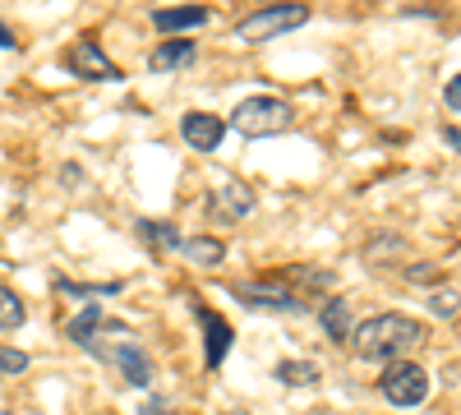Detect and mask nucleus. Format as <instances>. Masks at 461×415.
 Instances as JSON below:
<instances>
[{
    "instance_id": "18",
    "label": "nucleus",
    "mask_w": 461,
    "mask_h": 415,
    "mask_svg": "<svg viewBox=\"0 0 461 415\" xmlns=\"http://www.w3.org/2000/svg\"><path fill=\"white\" fill-rule=\"evenodd\" d=\"M23 319H28V310H23L19 291L0 286V332H19V328H23Z\"/></svg>"
},
{
    "instance_id": "6",
    "label": "nucleus",
    "mask_w": 461,
    "mask_h": 415,
    "mask_svg": "<svg viewBox=\"0 0 461 415\" xmlns=\"http://www.w3.org/2000/svg\"><path fill=\"white\" fill-rule=\"evenodd\" d=\"M65 65L74 69V79H88V84H115L121 79V65H115L93 37H84V42H74L65 51Z\"/></svg>"
},
{
    "instance_id": "26",
    "label": "nucleus",
    "mask_w": 461,
    "mask_h": 415,
    "mask_svg": "<svg viewBox=\"0 0 461 415\" xmlns=\"http://www.w3.org/2000/svg\"><path fill=\"white\" fill-rule=\"evenodd\" d=\"M139 415H167V401H162V397H152V401H148Z\"/></svg>"
},
{
    "instance_id": "9",
    "label": "nucleus",
    "mask_w": 461,
    "mask_h": 415,
    "mask_svg": "<svg viewBox=\"0 0 461 415\" xmlns=\"http://www.w3.org/2000/svg\"><path fill=\"white\" fill-rule=\"evenodd\" d=\"M194 319H199V328H203V365H208V369H221V360L230 356V342H236V332H230V323H226L217 310H208V305H199Z\"/></svg>"
},
{
    "instance_id": "16",
    "label": "nucleus",
    "mask_w": 461,
    "mask_h": 415,
    "mask_svg": "<svg viewBox=\"0 0 461 415\" xmlns=\"http://www.w3.org/2000/svg\"><path fill=\"white\" fill-rule=\"evenodd\" d=\"M277 379L286 388H314L319 383V365L314 360H282L277 365Z\"/></svg>"
},
{
    "instance_id": "4",
    "label": "nucleus",
    "mask_w": 461,
    "mask_h": 415,
    "mask_svg": "<svg viewBox=\"0 0 461 415\" xmlns=\"http://www.w3.org/2000/svg\"><path fill=\"white\" fill-rule=\"evenodd\" d=\"M378 392L388 397L393 406H420L429 397V374L420 369L415 360H402V365H388L378 374Z\"/></svg>"
},
{
    "instance_id": "28",
    "label": "nucleus",
    "mask_w": 461,
    "mask_h": 415,
    "mask_svg": "<svg viewBox=\"0 0 461 415\" xmlns=\"http://www.w3.org/2000/svg\"><path fill=\"white\" fill-rule=\"evenodd\" d=\"M226 415H240V410H226Z\"/></svg>"
},
{
    "instance_id": "11",
    "label": "nucleus",
    "mask_w": 461,
    "mask_h": 415,
    "mask_svg": "<svg viewBox=\"0 0 461 415\" xmlns=\"http://www.w3.org/2000/svg\"><path fill=\"white\" fill-rule=\"evenodd\" d=\"M208 10L203 5H176V10H152V28L158 32H189V28H203Z\"/></svg>"
},
{
    "instance_id": "14",
    "label": "nucleus",
    "mask_w": 461,
    "mask_h": 415,
    "mask_svg": "<svg viewBox=\"0 0 461 415\" xmlns=\"http://www.w3.org/2000/svg\"><path fill=\"white\" fill-rule=\"evenodd\" d=\"M180 254L189 263H199V268H217V263H226V240H217V236H189L180 245Z\"/></svg>"
},
{
    "instance_id": "17",
    "label": "nucleus",
    "mask_w": 461,
    "mask_h": 415,
    "mask_svg": "<svg viewBox=\"0 0 461 415\" xmlns=\"http://www.w3.org/2000/svg\"><path fill=\"white\" fill-rule=\"evenodd\" d=\"M65 295H74V300H88V305H97V300H111V295H121L125 291V282H93V286H84V282H56Z\"/></svg>"
},
{
    "instance_id": "25",
    "label": "nucleus",
    "mask_w": 461,
    "mask_h": 415,
    "mask_svg": "<svg viewBox=\"0 0 461 415\" xmlns=\"http://www.w3.org/2000/svg\"><path fill=\"white\" fill-rule=\"evenodd\" d=\"M60 180H65V185H84V171H79V167H65Z\"/></svg>"
},
{
    "instance_id": "20",
    "label": "nucleus",
    "mask_w": 461,
    "mask_h": 415,
    "mask_svg": "<svg viewBox=\"0 0 461 415\" xmlns=\"http://www.w3.org/2000/svg\"><path fill=\"white\" fill-rule=\"evenodd\" d=\"M28 369V351L19 347H0V374H23Z\"/></svg>"
},
{
    "instance_id": "19",
    "label": "nucleus",
    "mask_w": 461,
    "mask_h": 415,
    "mask_svg": "<svg viewBox=\"0 0 461 415\" xmlns=\"http://www.w3.org/2000/svg\"><path fill=\"white\" fill-rule=\"evenodd\" d=\"M429 310H434L438 319H456V314H461V295H456L452 286H438V291L429 295Z\"/></svg>"
},
{
    "instance_id": "7",
    "label": "nucleus",
    "mask_w": 461,
    "mask_h": 415,
    "mask_svg": "<svg viewBox=\"0 0 461 415\" xmlns=\"http://www.w3.org/2000/svg\"><path fill=\"white\" fill-rule=\"evenodd\" d=\"M97 360L115 365V369H121L125 379L134 383V388H152V360H148V351L134 342V337H121V342H111Z\"/></svg>"
},
{
    "instance_id": "24",
    "label": "nucleus",
    "mask_w": 461,
    "mask_h": 415,
    "mask_svg": "<svg viewBox=\"0 0 461 415\" xmlns=\"http://www.w3.org/2000/svg\"><path fill=\"white\" fill-rule=\"evenodd\" d=\"M14 47H19V42H14V32H10L5 23H0V51H14Z\"/></svg>"
},
{
    "instance_id": "23",
    "label": "nucleus",
    "mask_w": 461,
    "mask_h": 415,
    "mask_svg": "<svg viewBox=\"0 0 461 415\" xmlns=\"http://www.w3.org/2000/svg\"><path fill=\"white\" fill-rule=\"evenodd\" d=\"M443 143H447V148H456V153H461V130H456V125H443Z\"/></svg>"
},
{
    "instance_id": "2",
    "label": "nucleus",
    "mask_w": 461,
    "mask_h": 415,
    "mask_svg": "<svg viewBox=\"0 0 461 415\" xmlns=\"http://www.w3.org/2000/svg\"><path fill=\"white\" fill-rule=\"evenodd\" d=\"M230 125H236L245 139H273V134H286L295 125V111L282 97H245L236 111H230Z\"/></svg>"
},
{
    "instance_id": "12",
    "label": "nucleus",
    "mask_w": 461,
    "mask_h": 415,
    "mask_svg": "<svg viewBox=\"0 0 461 415\" xmlns=\"http://www.w3.org/2000/svg\"><path fill=\"white\" fill-rule=\"evenodd\" d=\"M189 60H194V42H189V37H171V42H162L158 51L148 56V69L152 74H167V69H180Z\"/></svg>"
},
{
    "instance_id": "8",
    "label": "nucleus",
    "mask_w": 461,
    "mask_h": 415,
    "mask_svg": "<svg viewBox=\"0 0 461 415\" xmlns=\"http://www.w3.org/2000/svg\"><path fill=\"white\" fill-rule=\"evenodd\" d=\"M180 139L194 148V153H217L226 139V121L212 116V111H185L180 116Z\"/></svg>"
},
{
    "instance_id": "10",
    "label": "nucleus",
    "mask_w": 461,
    "mask_h": 415,
    "mask_svg": "<svg viewBox=\"0 0 461 415\" xmlns=\"http://www.w3.org/2000/svg\"><path fill=\"white\" fill-rule=\"evenodd\" d=\"M254 190L249 185H240V180H221L217 190L208 194V212L217 217V221H240V217H249L254 212Z\"/></svg>"
},
{
    "instance_id": "3",
    "label": "nucleus",
    "mask_w": 461,
    "mask_h": 415,
    "mask_svg": "<svg viewBox=\"0 0 461 415\" xmlns=\"http://www.w3.org/2000/svg\"><path fill=\"white\" fill-rule=\"evenodd\" d=\"M300 23H310V5H263L236 23V37L240 42H267V37L295 32Z\"/></svg>"
},
{
    "instance_id": "22",
    "label": "nucleus",
    "mask_w": 461,
    "mask_h": 415,
    "mask_svg": "<svg viewBox=\"0 0 461 415\" xmlns=\"http://www.w3.org/2000/svg\"><path fill=\"white\" fill-rule=\"evenodd\" d=\"M406 277H411V282H434V277H438V268H429V263H420V268H411Z\"/></svg>"
},
{
    "instance_id": "27",
    "label": "nucleus",
    "mask_w": 461,
    "mask_h": 415,
    "mask_svg": "<svg viewBox=\"0 0 461 415\" xmlns=\"http://www.w3.org/2000/svg\"><path fill=\"white\" fill-rule=\"evenodd\" d=\"M0 415H14V410H5V406H0Z\"/></svg>"
},
{
    "instance_id": "15",
    "label": "nucleus",
    "mask_w": 461,
    "mask_h": 415,
    "mask_svg": "<svg viewBox=\"0 0 461 415\" xmlns=\"http://www.w3.org/2000/svg\"><path fill=\"white\" fill-rule=\"evenodd\" d=\"M323 328H328V337L332 342H351V305H346L341 295H332L328 305H323Z\"/></svg>"
},
{
    "instance_id": "21",
    "label": "nucleus",
    "mask_w": 461,
    "mask_h": 415,
    "mask_svg": "<svg viewBox=\"0 0 461 415\" xmlns=\"http://www.w3.org/2000/svg\"><path fill=\"white\" fill-rule=\"evenodd\" d=\"M443 102H447L452 111H461V74H452V79H447V88H443Z\"/></svg>"
},
{
    "instance_id": "1",
    "label": "nucleus",
    "mask_w": 461,
    "mask_h": 415,
    "mask_svg": "<svg viewBox=\"0 0 461 415\" xmlns=\"http://www.w3.org/2000/svg\"><path fill=\"white\" fill-rule=\"evenodd\" d=\"M420 347H425V323L411 314H374L351 332V351L374 365H402Z\"/></svg>"
},
{
    "instance_id": "5",
    "label": "nucleus",
    "mask_w": 461,
    "mask_h": 415,
    "mask_svg": "<svg viewBox=\"0 0 461 415\" xmlns=\"http://www.w3.org/2000/svg\"><path fill=\"white\" fill-rule=\"evenodd\" d=\"M230 295H240L249 310H277V314H304L310 310V300L300 291H291L286 282H236Z\"/></svg>"
},
{
    "instance_id": "13",
    "label": "nucleus",
    "mask_w": 461,
    "mask_h": 415,
    "mask_svg": "<svg viewBox=\"0 0 461 415\" xmlns=\"http://www.w3.org/2000/svg\"><path fill=\"white\" fill-rule=\"evenodd\" d=\"M134 226H139V240L152 245V249H176L180 254V245H185V236L176 231L171 221H162V217H139Z\"/></svg>"
}]
</instances>
